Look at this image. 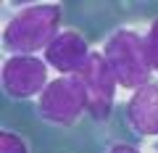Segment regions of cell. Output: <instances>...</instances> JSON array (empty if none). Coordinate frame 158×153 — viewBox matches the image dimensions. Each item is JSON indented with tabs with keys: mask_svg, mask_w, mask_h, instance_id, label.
I'll return each mask as SVG.
<instances>
[{
	"mask_svg": "<svg viewBox=\"0 0 158 153\" xmlns=\"http://www.w3.org/2000/svg\"><path fill=\"white\" fill-rule=\"evenodd\" d=\"M61 27V6L37 3L19 11L3 29V45L16 56H32L37 50H48Z\"/></svg>",
	"mask_w": 158,
	"mask_h": 153,
	"instance_id": "6da1fadb",
	"label": "cell"
},
{
	"mask_svg": "<svg viewBox=\"0 0 158 153\" xmlns=\"http://www.w3.org/2000/svg\"><path fill=\"white\" fill-rule=\"evenodd\" d=\"M108 66H111L113 77L121 87L127 90H140L150 82V58H148V48H145V37L132 29H118L106 40L103 48Z\"/></svg>",
	"mask_w": 158,
	"mask_h": 153,
	"instance_id": "7a4b0ae2",
	"label": "cell"
},
{
	"mask_svg": "<svg viewBox=\"0 0 158 153\" xmlns=\"http://www.w3.org/2000/svg\"><path fill=\"white\" fill-rule=\"evenodd\" d=\"M87 111V95L77 77H58L40 95V116L50 124L69 127Z\"/></svg>",
	"mask_w": 158,
	"mask_h": 153,
	"instance_id": "3957f363",
	"label": "cell"
},
{
	"mask_svg": "<svg viewBox=\"0 0 158 153\" xmlns=\"http://www.w3.org/2000/svg\"><path fill=\"white\" fill-rule=\"evenodd\" d=\"M82 87H85V95H87V113L98 121H106L111 116V108H113V98H116V77H113L111 66H108L106 56L103 53H90L85 69L74 74Z\"/></svg>",
	"mask_w": 158,
	"mask_h": 153,
	"instance_id": "277c9868",
	"label": "cell"
},
{
	"mask_svg": "<svg viewBox=\"0 0 158 153\" xmlns=\"http://www.w3.org/2000/svg\"><path fill=\"white\" fill-rule=\"evenodd\" d=\"M48 82V63L37 56H11L3 63V87L11 98L42 95Z\"/></svg>",
	"mask_w": 158,
	"mask_h": 153,
	"instance_id": "5b68a950",
	"label": "cell"
},
{
	"mask_svg": "<svg viewBox=\"0 0 158 153\" xmlns=\"http://www.w3.org/2000/svg\"><path fill=\"white\" fill-rule=\"evenodd\" d=\"M90 48H87L85 37L79 32H61L56 40L48 45L45 50V63L53 66L56 71H61L63 77H71V74L82 71L90 58Z\"/></svg>",
	"mask_w": 158,
	"mask_h": 153,
	"instance_id": "8992f818",
	"label": "cell"
},
{
	"mask_svg": "<svg viewBox=\"0 0 158 153\" xmlns=\"http://www.w3.org/2000/svg\"><path fill=\"white\" fill-rule=\"evenodd\" d=\"M127 116L135 132L140 135H158V82H148L135 90L127 106Z\"/></svg>",
	"mask_w": 158,
	"mask_h": 153,
	"instance_id": "52a82bcc",
	"label": "cell"
},
{
	"mask_svg": "<svg viewBox=\"0 0 158 153\" xmlns=\"http://www.w3.org/2000/svg\"><path fill=\"white\" fill-rule=\"evenodd\" d=\"M145 48H148V58H150L153 71H158V19L150 24V29L145 34Z\"/></svg>",
	"mask_w": 158,
	"mask_h": 153,
	"instance_id": "ba28073f",
	"label": "cell"
},
{
	"mask_svg": "<svg viewBox=\"0 0 158 153\" xmlns=\"http://www.w3.org/2000/svg\"><path fill=\"white\" fill-rule=\"evenodd\" d=\"M0 153H27V145L16 132L6 130V132H0Z\"/></svg>",
	"mask_w": 158,
	"mask_h": 153,
	"instance_id": "9c48e42d",
	"label": "cell"
},
{
	"mask_svg": "<svg viewBox=\"0 0 158 153\" xmlns=\"http://www.w3.org/2000/svg\"><path fill=\"white\" fill-rule=\"evenodd\" d=\"M108 153H140V151H137L135 145H116V148H111Z\"/></svg>",
	"mask_w": 158,
	"mask_h": 153,
	"instance_id": "30bf717a",
	"label": "cell"
}]
</instances>
